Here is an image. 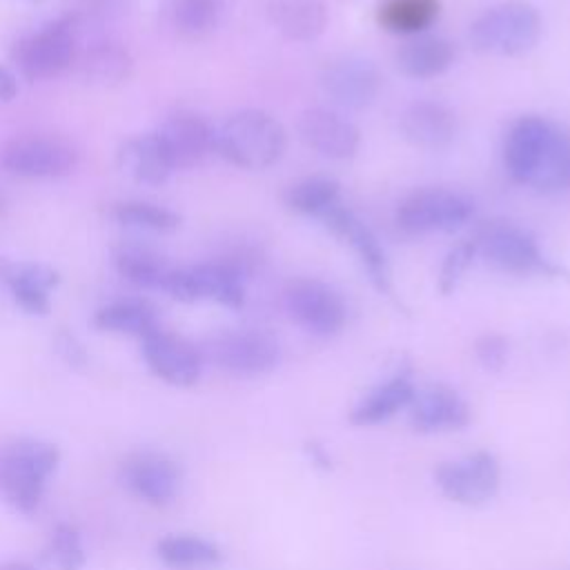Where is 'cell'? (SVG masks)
I'll use <instances>...</instances> for the list:
<instances>
[{
	"mask_svg": "<svg viewBox=\"0 0 570 570\" xmlns=\"http://www.w3.org/2000/svg\"><path fill=\"white\" fill-rule=\"evenodd\" d=\"M287 147L283 122L263 109H240L214 131V151L229 165L261 171L281 160Z\"/></svg>",
	"mask_w": 570,
	"mask_h": 570,
	"instance_id": "1",
	"label": "cell"
},
{
	"mask_svg": "<svg viewBox=\"0 0 570 570\" xmlns=\"http://www.w3.org/2000/svg\"><path fill=\"white\" fill-rule=\"evenodd\" d=\"M541 16L525 0H505L479 13L470 27V42L483 53L523 56L539 42Z\"/></svg>",
	"mask_w": 570,
	"mask_h": 570,
	"instance_id": "2",
	"label": "cell"
},
{
	"mask_svg": "<svg viewBox=\"0 0 570 570\" xmlns=\"http://www.w3.org/2000/svg\"><path fill=\"white\" fill-rule=\"evenodd\" d=\"M78 27L71 13L45 22L13 45V62L27 80L60 76L76 62Z\"/></svg>",
	"mask_w": 570,
	"mask_h": 570,
	"instance_id": "3",
	"label": "cell"
},
{
	"mask_svg": "<svg viewBox=\"0 0 570 570\" xmlns=\"http://www.w3.org/2000/svg\"><path fill=\"white\" fill-rule=\"evenodd\" d=\"M58 459V448L51 443L38 439H20L11 443L0 461V479L9 503L20 512H33Z\"/></svg>",
	"mask_w": 570,
	"mask_h": 570,
	"instance_id": "4",
	"label": "cell"
},
{
	"mask_svg": "<svg viewBox=\"0 0 570 570\" xmlns=\"http://www.w3.org/2000/svg\"><path fill=\"white\" fill-rule=\"evenodd\" d=\"M476 256L490 265L510 274H539V276H566V269L550 261L537 240L519 225L508 220L485 223L472 238Z\"/></svg>",
	"mask_w": 570,
	"mask_h": 570,
	"instance_id": "5",
	"label": "cell"
},
{
	"mask_svg": "<svg viewBox=\"0 0 570 570\" xmlns=\"http://www.w3.org/2000/svg\"><path fill=\"white\" fill-rule=\"evenodd\" d=\"M247 274L227 258L205 261L187 267H171L163 292L180 303L214 301L238 309L245 303Z\"/></svg>",
	"mask_w": 570,
	"mask_h": 570,
	"instance_id": "6",
	"label": "cell"
},
{
	"mask_svg": "<svg viewBox=\"0 0 570 570\" xmlns=\"http://www.w3.org/2000/svg\"><path fill=\"white\" fill-rule=\"evenodd\" d=\"M76 165L78 149L60 136H16L0 149V167L7 174L27 180L62 178L69 176Z\"/></svg>",
	"mask_w": 570,
	"mask_h": 570,
	"instance_id": "7",
	"label": "cell"
},
{
	"mask_svg": "<svg viewBox=\"0 0 570 570\" xmlns=\"http://www.w3.org/2000/svg\"><path fill=\"white\" fill-rule=\"evenodd\" d=\"M474 214V200L445 187L412 191L396 209V225L407 234L454 232Z\"/></svg>",
	"mask_w": 570,
	"mask_h": 570,
	"instance_id": "8",
	"label": "cell"
},
{
	"mask_svg": "<svg viewBox=\"0 0 570 570\" xmlns=\"http://www.w3.org/2000/svg\"><path fill=\"white\" fill-rule=\"evenodd\" d=\"M287 316L314 336H334L347 318L343 296L318 278H296L283 292Z\"/></svg>",
	"mask_w": 570,
	"mask_h": 570,
	"instance_id": "9",
	"label": "cell"
},
{
	"mask_svg": "<svg viewBox=\"0 0 570 570\" xmlns=\"http://www.w3.org/2000/svg\"><path fill=\"white\" fill-rule=\"evenodd\" d=\"M321 89L338 107L350 111H361L370 107L381 91L379 67L354 53H343L330 58L321 69Z\"/></svg>",
	"mask_w": 570,
	"mask_h": 570,
	"instance_id": "10",
	"label": "cell"
},
{
	"mask_svg": "<svg viewBox=\"0 0 570 570\" xmlns=\"http://www.w3.org/2000/svg\"><path fill=\"white\" fill-rule=\"evenodd\" d=\"M209 356L218 367L236 376L272 372L281 358L278 341L263 330H229L209 341Z\"/></svg>",
	"mask_w": 570,
	"mask_h": 570,
	"instance_id": "11",
	"label": "cell"
},
{
	"mask_svg": "<svg viewBox=\"0 0 570 570\" xmlns=\"http://www.w3.org/2000/svg\"><path fill=\"white\" fill-rule=\"evenodd\" d=\"M323 220V225L338 236L343 243H347L354 254L358 256L361 265L367 272L370 283L381 292L392 296V272H390V263L387 256L379 243V238L374 236V232L347 207H343L341 203L332 205L327 212H323L318 216Z\"/></svg>",
	"mask_w": 570,
	"mask_h": 570,
	"instance_id": "12",
	"label": "cell"
},
{
	"mask_svg": "<svg viewBox=\"0 0 570 570\" xmlns=\"http://www.w3.org/2000/svg\"><path fill=\"white\" fill-rule=\"evenodd\" d=\"M436 483L452 501L479 505L499 490V463L488 452H474L461 461L439 465Z\"/></svg>",
	"mask_w": 570,
	"mask_h": 570,
	"instance_id": "13",
	"label": "cell"
},
{
	"mask_svg": "<svg viewBox=\"0 0 570 570\" xmlns=\"http://www.w3.org/2000/svg\"><path fill=\"white\" fill-rule=\"evenodd\" d=\"M301 140L330 160H350L361 147L358 127L341 111L327 107H309L298 118Z\"/></svg>",
	"mask_w": 570,
	"mask_h": 570,
	"instance_id": "14",
	"label": "cell"
},
{
	"mask_svg": "<svg viewBox=\"0 0 570 570\" xmlns=\"http://www.w3.org/2000/svg\"><path fill=\"white\" fill-rule=\"evenodd\" d=\"M147 367L169 385L189 387L200 376V352L183 336L163 327L140 338Z\"/></svg>",
	"mask_w": 570,
	"mask_h": 570,
	"instance_id": "15",
	"label": "cell"
},
{
	"mask_svg": "<svg viewBox=\"0 0 570 570\" xmlns=\"http://www.w3.org/2000/svg\"><path fill=\"white\" fill-rule=\"evenodd\" d=\"M561 125L543 116H521L512 122L503 145V163L514 183L528 185Z\"/></svg>",
	"mask_w": 570,
	"mask_h": 570,
	"instance_id": "16",
	"label": "cell"
},
{
	"mask_svg": "<svg viewBox=\"0 0 570 570\" xmlns=\"http://www.w3.org/2000/svg\"><path fill=\"white\" fill-rule=\"evenodd\" d=\"M216 127L196 111H176L163 120L156 134L176 169H191L214 151Z\"/></svg>",
	"mask_w": 570,
	"mask_h": 570,
	"instance_id": "17",
	"label": "cell"
},
{
	"mask_svg": "<svg viewBox=\"0 0 570 570\" xmlns=\"http://www.w3.org/2000/svg\"><path fill=\"white\" fill-rule=\"evenodd\" d=\"M0 278L7 285L13 303L33 316H45L51 309V292L60 283V274L38 261H0Z\"/></svg>",
	"mask_w": 570,
	"mask_h": 570,
	"instance_id": "18",
	"label": "cell"
},
{
	"mask_svg": "<svg viewBox=\"0 0 570 570\" xmlns=\"http://www.w3.org/2000/svg\"><path fill=\"white\" fill-rule=\"evenodd\" d=\"M403 138L419 149H445L459 131L456 114L439 100L410 102L399 120Z\"/></svg>",
	"mask_w": 570,
	"mask_h": 570,
	"instance_id": "19",
	"label": "cell"
},
{
	"mask_svg": "<svg viewBox=\"0 0 570 570\" xmlns=\"http://www.w3.org/2000/svg\"><path fill=\"white\" fill-rule=\"evenodd\" d=\"M125 485L140 499L163 505L178 492L180 474L171 459L156 452H138L122 465Z\"/></svg>",
	"mask_w": 570,
	"mask_h": 570,
	"instance_id": "20",
	"label": "cell"
},
{
	"mask_svg": "<svg viewBox=\"0 0 570 570\" xmlns=\"http://www.w3.org/2000/svg\"><path fill=\"white\" fill-rule=\"evenodd\" d=\"M78 73L91 85H120L134 71V56L120 40L111 36H94L87 45H78Z\"/></svg>",
	"mask_w": 570,
	"mask_h": 570,
	"instance_id": "21",
	"label": "cell"
},
{
	"mask_svg": "<svg viewBox=\"0 0 570 570\" xmlns=\"http://www.w3.org/2000/svg\"><path fill=\"white\" fill-rule=\"evenodd\" d=\"M116 160L125 176L149 187H158L167 183L169 176L174 174V165L156 131L129 136L118 147Z\"/></svg>",
	"mask_w": 570,
	"mask_h": 570,
	"instance_id": "22",
	"label": "cell"
},
{
	"mask_svg": "<svg viewBox=\"0 0 570 570\" xmlns=\"http://www.w3.org/2000/svg\"><path fill=\"white\" fill-rule=\"evenodd\" d=\"M410 407V421L421 432L456 430L470 421V410L459 392L441 383L416 392Z\"/></svg>",
	"mask_w": 570,
	"mask_h": 570,
	"instance_id": "23",
	"label": "cell"
},
{
	"mask_svg": "<svg viewBox=\"0 0 570 570\" xmlns=\"http://www.w3.org/2000/svg\"><path fill=\"white\" fill-rule=\"evenodd\" d=\"M456 58L454 45L443 38V36H432V33H419L405 40L394 60L396 67L403 76L416 78V80H428L445 73Z\"/></svg>",
	"mask_w": 570,
	"mask_h": 570,
	"instance_id": "24",
	"label": "cell"
},
{
	"mask_svg": "<svg viewBox=\"0 0 570 570\" xmlns=\"http://www.w3.org/2000/svg\"><path fill=\"white\" fill-rule=\"evenodd\" d=\"M267 18L285 40L312 42L327 29L330 13L321 0H274Z\"/></svg>",
	"mask_w": 570,
	"mask_h": 570,
	"instance_id": "25",
	"label": "cell"
},
{
	"mask_svg": "<svg viewBox=\"0 0 570 570\" xmlns=\"http://www.w3.org/2000/svg\"><path fill=\"white\" fill-rule=\"evenodd\" d=\"M94 325L102 332L129 334L145 338L149 332L158 330L156 307L142 298H118L94 314Z\"/></svg>",
	"mask_w": 570,
	"mask_h": 570,
	"instance_id": "26",
	"label": "cell"
},
{
	"mask_svg": "<svg viewBox=\"0 0 570 570\" xmlns=\"http://www.w3.org/2000/svg\"><path fill=\"white\" fill-rule=\"evenodd\" d=\"M114 265L118 274L136 287L163 289L171 265L151 247L122 243L114 249Z\"/></svg>",
	"mask_w": 570,
	"mask_h": 570,
	"instance_id": "27",
	"label": "cell"
},
{
	"mask_svg": "<svg viewBox=\"0 0 570 570\" xmlns=\"http://www.w3.org/2000/svg\"><path fill=\"white\" fill-rule=\"evenodd\" d=\"M416 390L410 381V376L399 374L379 387H374L354 410H352V421L356 425H372L390 419L396 414L401 407H407L414 399Z\"/></svg>",
	"mask_w": 570,
	"mask_h": 570,
	"instance_id": "28",
	"label": "cell"
},
{
	"mask_svg": "<svg viewBox=\"0 0 570 570\" xmlns=\"http://www.w3.org/2000/svg\"><path fill=\"white\" fill-rule=\"evenodd\" d=\"M225 0H165L169 27L189 40L212 33L223 18Z\"/></svg>",
	"mask_w": 570,
	"mask_h": 570,
	"instance_id": "29",
	"label": "cell"
},
{
	"mask_svg": "<svg viewBox=\"0 0 570 570\" xmlns=\"http://www.w3.org/2000/svg\"><path fill=\"white\" fill-rule=\"evenodd\" d=\"M441 13V0H383L376 9V20L385 31L419 36Z\"/></svg>",
	"mask_w": 570,
	"mask_h": 570,
	"instance_id": "30",
	"label": "cell"
},
{
	"mask_svg": "<svg viewBox=\"0 0 570 570\" xmlns=\"http://www.w3.org/2000/svg\"><path fill=\"white\" fill-rule=\"evenodd\" d=\"M338 196H341L338 180H334L330 176H307V178L292 183L285 189L283 200L292 212L318 218L332 205L341 203Z\"/></svg>",
	"mask_w": 570,
	"mask_h": 570,
	"instance_id": "31",
	"label": "cell"
},
{
	"mask_svg": "<svg viewBox=\"0 0 570 570\" xmlns=\"http://www.w3.org/2000/svg\"><path fill=\"white\" fill-rule=\"evenodd\" d=\"M111 218L125 227L167 234L180 227V214L149 200H118L111 205Z\"/></svg>",
	"mask_w": 570,
	"mask_h": 570,
	"instance_id": "32",
	"label": "cell"
},
{
	"mask_svg": "<svg viewBox=\"0 0 570 570\" xmlns=\"http://www.w3.org/2000/svg\"><path fill=\"white\" fill-rule=\"evenodd\" d=\"M528 185L543 194L570 187V131L559 127Z\"/></svg>",
	"mask_w": 570,
	"mask_h": 570,
	"instance_id": "33",
	"label": "cell"
},
{
	"mask_svg": "<svg viewBox=\"0 0 570 570\" xmlns=\"http://www.w3.org/2000/svg\"><path fill=\"white\" fill-rule=\"evenodd\" d=\"M156 550L167 566H176V568L209 566L220 559V550L212 541L194 534L165 537L158 541Z\"/></svg>",
	"mask_w": 570,
	"mask_h": 570,
	"instance_id": "34",
	"label": "cell"
},
{
	"mask_svg": "<svg viewBox=\"0 0 570 570\" xmlns=\"http://www.w3.org/2000/svg\"><path fill=\"white\" fill-rule=\"evenodd\" d=\"M129 0H78L76 9L69 11L76 20L78 31L82 27H105L116 18L125 16Z\"/></svg>",
	"mask_w": 570,
	"mask_h": 570,
	"instance_id": "35",
	"label": "cell"
},
{
	"mask_svg": "<svg viewBox=\"0 0 570 570\" xmlns=\"http://www.w3.org/2000/svg\"><path fill=\"white\" fill-rule=\"evenodd\" d=\"M474 258H476L474 240H465V243L454 245L448 252V256L443 258V265H441V272H439V292L441 294H452Z\"/></svg>",
	"mask_w": 570,
	"mask_h": 570,
	"instance_id": "36",
	"label": "cell"
},
{
	"mask_svg": "<svg viewBox=\"0 0 570 570\" xmlns=\"http://www.w3.org/2000/svg\"><path fill=\"white\" fill-rule=\"evenodd\" d=\"M51 548H53V557H56L60 570H82V566H85V550H82L80 534H78V530L73 525L60 523L53 530Z\"/></svg>",
	"mask_w": 570,
	"mask_h": 570,
	"instance_id": "37",
	"label": "cell"
},
{
	"mask_svg": "<svg viewBox=\"0 0 570 570\" xmlns=\"http://www.w3.org/2000/svg\"><path fill=\"white\" fill-rule=\"evenodd\" d=\"M476 358L488 370H499L508 358V341L501 334H483L474 343Z\"/></svg>",
	"mask_w": 570,
	"mask_h": 570,
	"instance_id": "38",
	"label": "cell"
},
{
	"mask_svg": "<svg viewBox=\"0 0 570 570\" xmlns=\"http://www.w3.org/2000/svg\"><path fill=\"white\" fill-rule=\"evenodd\" d=\"M53 347L58 352V356L73 370H82L87 365V350L85 345L78 341V336L69 330H58L56 338H53Z\"/></svg>",
	"mask_w": 570,
	"mask_h": 570,
	"instance_id": "39",
	"label": "cell"
},
{
	"mask_svg": "<svg viewBox=\"0 0 570 570\" xmlns=\"http://www.w3.org/2000/svg\"><path fill=\"white\" fill-rule=\"evenodd\" d=\"M18 96V76L0 65V102H11Z\"/></svg>",
	"mask_w": 570,
	"mask_h": 570,
	"instance_id": "40",
	"label": "cell"
},
{
	"mask_svg": "<svg viewBox=\"0 0 570 570\" xmlns=\"http://www.w3.org/2000/svg\"><path fill=\"white\" fill-rule=\"evenodd\" d=\"M4 207H7V198L0 194V216H2V212H4Z\"/></svg>",
	"mask_w": 570,
	"mask_h": 570,
	"instance_id": "41",
	"label": "cell"
},
{
	"mask_svg": "<svg viewBox=\"0 0 570 570\" xmlns=\"http://www.w3.org/2000/svg\"><path fill=\"white\" fill-rule=\"evenodd\" d=\"M9 570H33V568H29V566H13V568H9Z\"/></svg>",
	"mask_w": 570,
	"mask_h": 570,
	"instance_id": "42",
	"label": "cell"
}]
</instances>
